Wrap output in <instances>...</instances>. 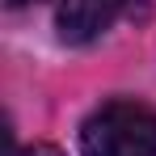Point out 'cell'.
Returning <instances> with one entry per match:
<instances>
[{
  "instance_id": "6da1fadb",
  "label": "cell",
  "mask_w": 156,
  "mask_h": 156,
  "mask_svg": "<svg viewBox=\"0 0 156 156\" xmlns=\"http://www.w3.org/2000/svg\"><path fill=\"white\" fill-rule=\"evenodd\" d=\"M84 156H156V114L144 101H105L80 127Z\"/></svg>"
},
{
  "instance_id": "7a4b0ae2",
  "label": "cell",
  "mask_w": 156,
  "mask_h": 156,
  "mask_svg": "<svg viewBox=\"0 0 156 156\" xmlns=\"http://www.w3.org/2000/svg\"><path fill=\"white\" fill-rule=\"evenodd\" d=\"M127 0H59V34L63 42H93L101 30L114 26V17L122 13Z\"/></svg>"
},
{
  "instance_id": "3957f363",
  "label": "cell",
  "mask_w": 156,
  "mask_h": 156,
  "mask_svg": "<svg viewBox=\"0 0 156 156\" xmlns=\"http://www.w3.org/2000/svg\"><path fill=\"white\" fill-rule=\"evenodd\" d=\"M17 156H59L51 148V144H34V148H26V152H17Z\"/></svg>"
},
{
  "instance_id": "277c9868",
  "label": "cell",
  "mask_w": 156,
  "mask_h": 156,
  "mask_svg": "<svg viewBox=\"0 0 156 156\" xmlns=\"http://www.w3.org/2000/svg\"><path fill=\"white\" fill-rule=\"evenodd\" d=\"M9 4H26V0H9Z\"/></svg>"
}]
</instances>
